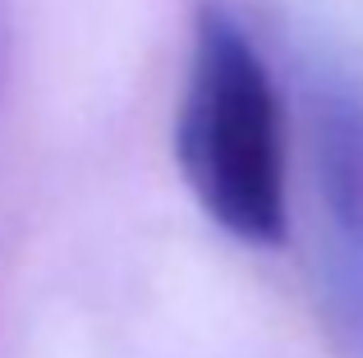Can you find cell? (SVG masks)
I'll return each instance as SVG.
<instances>
[{"mask_svg": "<svg viewBox=\"0 0 363 358\" xmlns=\"http://www.w3.org/2000/svg\"><path fill=\"white\" fill-rule=\"evenodd\" d=\"M175 156L189 193L240 243L285 239V120L267 60L225 9L194 23Z\"/></svg>", "mask_w": 363, "mask_h": 358, "instance_id": "6da1fadb", "label": "cell"}, {"mask_svg": "<svg viewBox=\"0 0 363 358\" xmlns=\"http://www.w3.org/2000/svg\"><path fill=\"white\" fill-rule=\"evenodd\" d=\"M313 161L331 221V299H363V97L327 88L313 101Z\"/></svg>", "mask_w": 363, "mask_h": 358, "instance_id": "7a4b0ae2", "label": "cell"}]
</instances>
